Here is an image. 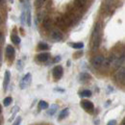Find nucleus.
<instances>
[{
    "instance_id": "obj_1",
    "label": "nucleus",
    "mask_w": 125,
    "mask_h": 125,
    "mask_svg": "<svg viewBox=\"0 0 125 125\" xmlns=\"http://www.w3.org/2000/svg\"><path fill=\"white\" fill-rule=\"evenodd\" d=\"M102 41V25L100 22L95 23L94 30L92 33V49L93 51H96Z\"/></svg>"
},
{
    "instance_id": "obj_2",
    "label": "nucleus",
    "mask_w": 125,
    "mask_h": 125,
    "mask_svg": "<svg viewBox=\"0 0 125 125\" xmlns=\"http://www.w3.org/2000/svg\"><path fill=\"white\" fill-rule=\"evenodd\" d=\"M115 79L118 84H124L125 82V67L124 65L119 67L115 74Z\"/></svg>"
},
{
    "instance_id": "obj_3",
    "label": "nucleus",
    "mask_w": 125,
    "mask_h": 125,
    "mask_svg": "<svg viewBox=\"0 0 125 125\" xmlns=\"http://www.w3.org/2000/svg\"><path fill=\"white\" fill-rule=\"evenodd\" d=\"M80 104H81V107L85 110L86 112H88L89 114H94V105L92 101L87 100V99H83V100H81Z\"/></svg>"
},
{
    "instance_id": "obj_4",
    "label": "nucleus",
    "mask_w": 125,
    "mask_h": 125,
    "mask_svg": "<svg viewBox=\"0 0 125 125\" xmlns=\"http://www.w3.org/2000/svg\"><path fill=\"white\" fill-rule=\"evenodd\" d=\"M50 38L54 42H61L63 39V34L61 30L54 28V29H51V31H50Z\"/></svg>"
},
{
    "instance_id": "obj_5",
    "label": "nucleus",
    "mask_w": 125,
    "mask_h": 125,
    "mask_svg": "<svg viewBox=\"0 0 125 125\" xmlns=\"http://www.w3.org/2000/svg\"><path fill=\"white\" fill-rule=\"evenodd\" d=\"M105 57L103 55H96L92 59V65L94 68H100L102 67V64L104 62Z\"/></svg>"
},
{
    "instance_id": "obj_6",
    "label": "nucleus",
    "mask_w": 125,
    "mask_h": 125,
    "mask_svg": "<svg viewBox=\"0 0 125 125\" xmlns=\"http://www.w3.org/2000/svg\"><path fill=\"white\" fill-rule=\"evenodd\" d=\"M32 82V75L31 73H27V74H25L22 79H21V81H20V83H19V87H20V89L21 90H25L30 84H31Z\"/></svg>"
},
{
    "instance_id": "obj_7",
    "label": "nucleus",
    "mask_w": 125,
    "mask_h": 125,
    "mask_svg": "<svg viewBox=\"0 0 125 125\" xmlns=\"http://www.w3.org/2000/svg\"><path fill=\"white\" fill-rule=\"evenodd\" d=\"M62 74H63V69L61 65H56L52 70V75L55 80L61 79L62 77Z\"/></svg>"
},
{
    "instance_id": "obj_8",
    "label": "nucleus",
    "mask_w": 125,
    "mask_h": 125,
    "mask_svg": "<svg viewBox=\"0 0 125 125\" xmlns=\"http://www.w3.org/2000/svg\"><path fill=\"white\" fill-rule=\"evenodd\" d=\"M15 54H16V50H15V48L12 46V45L9 44V45L6 46V49H5V55H6V57H7L9 60L14 59Z\"/></svg>"
},
{
    "instance_id": "obj_9",
    "label": "nucleus",
    "mask_w": 125,
    "mask_h": 125,
    "mask_svg": "<svg viewBox=\"0 0 125 125\" xmlns=\"http://www.w3.org/2000/svg\"><path fill=\"white\" fill-rule=\"evenodd\" d=\"M74 7L77 11H82L86 8L88 4V0H74Z\"/></svg>"
},
{
    "instance_id": "obj_10",
    "label": "nucleus",
    "mask_w": 125,
    "mask_h": 125,
    "mask_svg": "<svg viewBox=\"0 0 125 125\" xmlns=\"http://www.w3.org/2000/svg\"><path fill=\"white\" fill-rule=\"evenodd\" d=\"M10 81H11V72L9 70L5 71V75H4V80H3V90L7 91L8 87L10 85Z\"/></svg>"
},
{
    "instance_id": "obj_11",
    "label": "nucleus",
    "mask_w": 125,
    "mask_h": 125,
    "mask_svg": "<svg viewBox=\"0 0 125 125\" xmlns=\"http://www.w3.org/2000/svg\"><path fill=\"white\" fill-rule=\"evenodd\" d=\"M42 26L45 30H51L52 25H53V21L49 16H44L43 19L42 20Z\"/></svg>"
},
{
    "instance_id": "obj_12",
    "label": "nucleus",
    "mask_w": 125,
    "mask_h": 125,
    "mask_svg": "<svg viewBox=\"0 0 125 125\" xmlns=\"http://www.w3.org/2000/svg\"><path fill=\"white\" fill-rule=\"evenodd\" d=\"M55 24L59 27V30H65L67 27H66V25L64 24V22H63V19H62V17L61 16H58L55 17Z\"/></svg>"
},
{
    "instance_id": "obj_13",
    "label": "nucleus",
    "mask_w": 125,
    "mask_h": 125,
    "mask_svg": "<svg viewBox=\"0 0 125 125\" xmlns=\"http://www.w3.org/2000/svg\"><path fill=\"white\" fill-rule=\"evenodd\" d=\"M50 58V54L48 52H43V53H41L37 56V60L41 62H45L49 60Z\"/></svg>"
},
{
    "instance_id": "obj_14",
    "label": "nucleus",
    "mask_w": 125,
    "mask_h": 125,
    "mask_svg": "<svg viewBox=\"0 0 125 125\" xmlns=\"http://www.w3.org/2000/svg\"><path fill=\"white\" fill-rule=\"evenodd\" d=\"M68 115H69V109H68V108H64V109L62 110V111L59 113L58 119H59V120H62L63 118H65Z\"/></svg>"
},
{
    "instance_id": "obj_15",
    "label": "nucleus",
    "mask_w": 125,
    "mask_h": 125,
    "mask_svg": "<svg viewBox=\"0 0 125 125\" xmlns=\"http://www.w3.org/2000/svg\"><path fill=\"white\" fill-rule=\"evenodd\" d=\"M91 79H92L91 74H89V73H87V72H82V73L80 74V76H79V80H80L81 82H87V81H89V80H91Z\"/></svg>"
},
{
    "instance_id": "obj_16",
    "label": "nucleus",
    "mask_w": 125,
    "mask_h": 125,
    "mask_svg": "<svg viewBox=\"0 0 125 125\" xmlns=\"http://www.w3.org/2000/svg\"><path fill=\"white\" fill-rule=\"evenodd\" d=\"M58 108H59V107H58V105H56V104L51 105V107L47 111V115H54L57 113Z\"/></svg>"
},
{
    "instance_id": "obj_17",
    "label": "nucleus",
    "mask_w": 125,
    "mask_h": 125,
    "mask_svg": "<svg viewBox=\"0 0 125 125\" xmlns=\"http://www.w3.org/2000/svg\"><path fill=\"white\" fill-rule=\"evenodd\" d=\"M68 45L70 47H72V48H74V49H82L83 47H84V43L82 42H68Z\"/></svg>"
},
{
    "instance_id": "obj_18",
    "label": "nucleus",
    "mask_w": 125,
    "mask_h": 125,
    "mask_svg": "<svg viewBox=\"0 0 125 125\" xmlns=\"http://www.w3.org/2000/svg\"><path fill=\"white\" fill-rule=\"evenodd\" d=\"M26 11V24L28 26H31V22H32V18H31V10L30 8H28Z\"/></svg>"
},
{
    "instance_id": "obj_19",
    "label": "nucleus",
    "mask_w": 125,
    "mask_h": 125,
    "mask_svg": "<svg viewBox=\"0 0 125 125\" xmlns=\"http://www.w3.org/2000/svg\"><path fill=\"white\" fill-rule=\"evenodd\" d=\"M11 40H12L13 43H15L16 45H18V44L20 43V42H21L20 38H19L17 35H16V34H12V36H11Z\"/></svg>"
},
{
    "instance_id": "obj_20",
    "label": "nucleus",
    "mask_w": 125,
    "mask_h": 125,
    "mask_svg": "<svg viewBox=\"0 0 125 125\" xmlns=\"http://www.w3.org/2000/svg\"><path fill=\"white\" fill-rule=\"evenodd\" d=\"M78 94L81 98L82 97H90V96H92V92L89 90H84L82 92H79Z\"/></svg>"
},
{
    "instance_id": "obj_21",
    "label": "nucleus",
    "mask_w": 125,
    "mask_h": 125,
    "mask_svg": "<svg viewBox=\"0 0 125 125\" xmlns=\"http://www.w3.org/2000/svg\"><path fill=\"white\" fill-rule=\"evenodd\" d=\"M49 108V104L44 100H41L39 102V109L40 110H47Z\"/></svg>"
},
{
    "instance_id": "obj_22",
    "label": "nucleus",
    "mask_w": 125,
    "mask_h": 125,
    "mask_svg": "<svg viewBox=\"0 0 125 125\" xmlns=\"http://www.w3.org/2000/svg\"><path fill=\"white\" fill-rule=\"evenodd\" d=\"M38 49L39 50H42V51H45V50L49 49V45L47 43H45V42H40L38 44Z\"/></svg>"
},
{
    "instance_id": "obj_23",
    "label": "nucleus",
    "mask_w": 125,
    "mask_h": 125,
    "mask_svg": "<svg viewBox=\"0 0 125 125\" xmlns=\"http://www.w3.org/2000/svg\"><path fill=\"white\" fill-rule=\"evenodd\" d=\"M46 1L47 0H36V2H35L36 8H42V7H43V5H45Z\"/></svg>"
},
{
    "instance_id": "obj_24",
    "label": "nucleus",
    "mask_w": 125,
    "mask_h": 125,
    "mask_svg": "<svg viewBox=\"0 0 125 125\" xmlns=\"http://www.w3.org/2000/svg\"><path fill=\"white\" fill-rule=\"evenodd\" d=\"M20 22L22 25H24L26 23V11L23 10L22 13H21V16H20Z\"/></svg>"
},
{
    "instance_id": "obj_25",
    "label": "nucleus",
    "mask_w": 125,
    "mask_h": 125,
    "mask_svg": "<svg viewBox=\"0 0 125 125\" xmlns=\"http://www.w3.org/2000/svg\"><path fill=\"white\" fill-rule=\"evenodd\" d=\"M12 101H13L12 97H11V96H8V97H6V98L3 100V104H4V106H5V107H8L9 105H11Z\"/></svg>"
},
{
    "instance_id": "obj_26",
    "label": "nucleus",
    "mask_w": 125,
    "mask_h": 125,
    "mask_svg": "<svg viewBox=\"0 0 125 125\" xmlns=\"http://www.w3.org/2000/svg\"><path fill=\"white\" fill-rule=\"evenodd\" d=\"M16 68L18 70H20V71L23 69V62L21 60H18L17 61V62H16Z\"/></svg>"
},
{
    "instance_id": "obj_27",
    "label": "nucleus",
    "mask_w": 125,
    "mask_h": 125,
    "mask_svg": "<svg viewBox=\"0 0 125 125\" xmlns=\"http://www.w3.org/2000/svg\"><path fill=\"white\" fill-rule=\"evenodd\" d=\"M21 120H22V119H21V117H20V116H17V117L16 118V120L14 121L13 125H19L20 123H21Z\"/></svg>"
},
{
    "instance_id": "obj_28",
    "label": "nucleus",
    "mask_w": 125,
    "mask_h": 125,
    "mask_svg": "<svg viewBox=\"0 0 125 125\" xmlns=\"http://www.w3.org/2000/svg\"><path fill=\"white\" fill-rule=\"evenodd\" d=\"M18 110H19V108L17 107V106H16V107H14V109L12 110V114H13V117L15 116V115L16 114V112H18Z\"/></svg>"
},
{
    "instance_id": "obj_29",
    "label": "nucleus",
    "mask_w": 125,
    "mask_h": 125,
    "mask_svg": "<svg viewBox=\"0 0 125 125\" xmlns=\"http://www.w3.org/2000/svg\"><path fill=\"white\" fill-rule=\"evenodd\" d=\"M4 41H5V39H4V36H3V34L0 32V45H2V44L4 43Z\"/></svg>"
},
{
    "instance_id": "obj_30",
    "label": "nucleus",
    "mask_w": 125,
    "mask_h": 125,
    "mask_svg": "<svg viewBox=\"0 0 125 125\" xmlns=\"http://www.w3.org/2000/svg\"><path fill=\"white\" fill-rule=\"evenodd\" d=\"M61 60H62L61 56H56V57L54 58V60H53V62H59Z\"/></svg>"
},
{
    "instance_id": "obj_31",
    "label": "nucleus",
    "mask_w": 125,
    "mask_h": 125,
    "mask_svg": "<svg viewBox=\"0 0 125 125\" xmlns=\"http://www.w3.org/2000/svg\"><path fill=\"white\" fill-rule=\"evenodd\" d=\"M107 125H116V120L115 119H112V120H110L109 122H108Z\"/></svg>"
},
{
    "instance_id": "obj_32",
    "label": "nucleus",
    "mask_w": 125,
    "mask_h": 125,
    "mask_svg": "<svg viewBox=\"0 0 125 125\" xmlns=\"http://www.w3.org/2000/svg\"><path fill=\"white\" fill-rule=\"evenodd\" d=\"M82 55H83V51H79L76 54H74V57L75 58H80V56H82Z\"/></svg>"
},
{
    "instance_id": "obj_33",
    "label": "nucleus",
    "mask_w": 125,
    "mask_h": 125,
    "mask_svg": "<svg viewBox=\"0 0 125 125\" xmlns=\"http://www.w3.org/2000/svg\"><path fill=\"white\" fill-rule=\"evenodd\" d=\"M54 91L55 92H59V93H64V90L62 89V88H55Z\"/></svg>"
},
{
    "instance_id": "obj_34",
    "label": "nucleus",
    "mask_w": 125,
    "mask_h": 125,
    "mask_svg": "<svg viewBox=\"0 0 125 125\" xmlns=\"http://www.w3.org/2000/svg\"><path fill=\"white\" fill-rule=\"evenodd\" d=\"M4 4H5V0H0V6H2Z\"/></svg>"
},
{
    "instance_id": "obj_35",
    "label": "nucleus",
    "mask_w": 125,
    "mask_h": 125,
    "mask_svg": "<svg viewBox=\"0 0 125 125\" xmlns=\"http://www.w3.org/2000/svg\"><path fill=\"white\" fill-rule=\"evenodd\" d=\"M2 62V53H1V50H0V63Z\"/></svg>"
},
{
    "instance_id": "obj_36",
    "label": "nucleus",
    "mask_w": 125,
    "mask_h": 125,
    "mask_svg": "<svg viewBox=\"0 0 125 125\" xmlns=\"http://www.w3.org/2000/svg\"><path fill=\"white\" fill-rule=\"evenodd\" d=\"M2 21H3V19H2V16H1V15H0V24L2 23Z\"/></svg>"
},
{
    "instance_id": "obj_37",
    "label": "nucleus",
    "mask_w": 125,
    "mask_h": 125,
    "mask_svg": "<svg viewBox=\"0 0 125 125\" xmlns=\"http://www.w3.org/2000/svg\"><path fill=\"white\" fill-rule=\"evenodd\" d=\"M2 113V107H1V105H0V114Z\"/></svg>"
},
{
    "instance_id": "obj_38",
    "label": "nucleus",
    "mask_w": 125,
    "mask_h": 125,
    "mask_svg": "<svg viewBox=\"0 0 125 125\" xmlns=\"http://www.w3.org/2000/svg\"><path fill=\"white\" fill-rule=\"evenodd\" d=\"M121 125H125V121H124V120H123V121L121 122Z\"/></svg>"
},
{
    "instance_id": "obj_39",
    "label": "nucleus",
    "mask_w": 125,
    "mask_h": 125,
    "mask_svg": "<svg viewBox=\"0 0 125 125\" xmlns=\"http://www.w3.org/2000/svg\"><path fill=\"white\" fill-rule=\"evenodd\" d=\"M19 1H20V2H21V3H23V2H24V1H25V0H19Z\"/></svg>"
},
{
    "instance_id": "obj_40",
    "label": "nucleus",
    "mask_w": 125,
    "mask_h": 125,
    "mask_svg": "<svg viewBox=\"0 0 125 125\" xmlns=\"http://www.w3.org/2000/svg\"><path fill=\"white\" fill-rule=\"evenodd\" d=\"M10 2H12V3H13V2H14V0H10Z\"/></svg>"
},
{
    "instance_id": "obj_41",
    "label": "nucleus",
    "mask_w": 125,
    "mask_h": 125,
    "mask_svg": "<svg viewBox=\"0 0 125 125\" xmlns=\"http://www.w3.org/2000/svg\"><path fill=\"white\" fill-rule=\"evenodd\" d=\"M0 125H1V120H0Z\"/></svg>"
}]
</instances>
